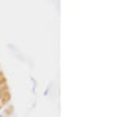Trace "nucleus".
Masks as SVG:
<instances>
[{"label": "nucleus", "mask_w": 124, "mask_h": 117, "mask_svg": "<svg viewBox=\"0 0 124 117\" xmlns=\"http://www.w3.org/2000/svg\"><path fill=\"white\" fill-rule=\"evenodd\" d=\"M0 117H1V115H0Z\"/></svg>", "instance_id": "obj_1"}]
</instances>
